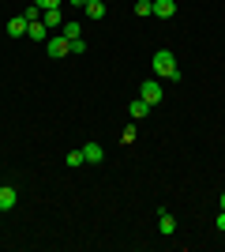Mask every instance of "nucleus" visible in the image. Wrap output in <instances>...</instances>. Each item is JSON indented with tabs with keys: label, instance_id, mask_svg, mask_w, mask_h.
Masks as SVG:
<instances>
[{
	"label": "nucleus",
	"instance_id": "f257e3e1",
	"mask_svg": "<svg viewBox=\"0 0 225 252\" xmlns=\"http://www.w3.org/2000/svg\"><path fill=\"white\" fill-rule=\"evenodd\" d=\"M150 68H154V75H158V79L180 83V68H176V57H173L169 49H158V53H154V57H150Z\"/></svg>",
	"mask_w": 225,
	"mask_h": 252
},
{
	"label": "nucleus",
	"instance_id": "dca6fc26",
	"mask_svg": "<svg viewBox=\"0 0 225 252\" xmlns=\"http://www.w3.org/2000/svg\"><path fill=\"white\" fill-rule=\"evenodd\" d=\"M135 136H139V132H135V125H128L124 132H120V139H124V143H135Z\"/></svg>",
	"mask_w": 225,
	"mask_h": 252
},
{
	"label": "nucleus",
	"instance_id": "423d86ee",
	"mask_svg": "<svg viewBox=\"0 0 225 252\" xmlns=\"http://www.w3.org/2000/svg\"><path fill=\"white\" fill-rule=\"evenodd\" d=\"M150 109H154V105H150V102H143V98H135V102L128 105L131 121H147V117H150Z\"/></svg>",
	"mask_w": 225,
	"mask_h": 252
},
{
	"label": "nucleus",
	"instance_id": "412c9836",
	"mask_svg": "<svg viewBox=\"0 0 225 252\" xmlns=\"http://www.w3.org/2000/svg\"><path fill=\"white\" fill-rule=\"evenodd\" d=\"M68 4H75V8H86V4H90V0H68Z\"/></svg>",
	"mask_w": 225,
	"mask_h": 252
},
{
	"label": "nucleus",
	"instance_id": "4be33fe9",
	"mask_svg": "<svg viewBox=\"0 0 225 252\" xmlns=\"http://www.w3.org/2000/svg\"><path fill=\"white\" fill-rule=\"evenodd\" d=\"M222 207H225V192H222Z\"/></svg>",
	"mask_w": 225,
	"mask_h": 252
},
{
	"label": "nucleus",
	"instance_id": "9b49d317",
	"mask_svg": "<svg viewBox=\"0 0 225 252\" xmlns=\"http://www.w3.org/2000/svg\"><path fill=\"white\" fill-rule=\"evenodd\" d=\"M60 34H64L68 42H75V38H83V27H79V23H72V19H68L64 27H60Z\"/></svg>",
	"mask_w": 225,
	"mask_h": 252
},
{
	"label": "nucleus",
	"instance_id": "6e6552de",
	"mask_svg": "<svg viewBox=\"0 0 225 252\" xmlns=\"http://www.w3.org/2000/svg\"><path fill=\"white\" fill-rule=\"evenodd\" d=\"M15 203H19V192L11 189V185H4V189H0V211H11Z\"/></svg>",
	"mask_w": 225,
	"mask_h": 252
},
{
	"label": "nucleus",
	"instance_id": "a211bd4d",
	"mask_svg": "<svg viewBox=\"0 0 225 252\" xmlns=\"http://www.w3.org/2000/svg\"><path fill=\"white\" fill-rule=\"evenodd\" d=\"M34 4H38L42 11H49V8H60V0H34Z\"/></svg>",
	"mask_w": 225,
	"mask_h": 252
},
{
	"label": "nucleus",
	"instance_id": "6ab92c4d",
	"mask_svg": "<svg viewBox=\"0 0 225 252\" xmlns=\"http://www.w3.org/2000/svg\"><path fill=\"white\" fill-rule=\"evenodd\" d=\"M72 53H79V57L86 53V42H83V38H75V42H72Z\"/></svg>",
	"mask_w": 225,
	"mask_h": 252
},
{
	"label": "nucleus",
	"instance_id": "4468645a",
	"mask_svg": "<svg viewBox=\"0 0 225 252\" xmlns=\"http://www.w3.org/2000/svg\"><path fill=\"white\" fill-rule=\"evenodd\" d=\"M135 15H139V19L154 15V0H135Z\"/></svg>",
	"mask_w": 225,
	"mask_h": 252
},
{
	"label": "nucleus",
	"instance_id": "ddd939ff",
	"mask_svg": "<svg viewBox=\"0 0 225 252\" xmlns=\"http://www.w3.org/2000/svg\"><path fill=\"white\" fill-rule=\"evenodd\" d=\"M86 19H105V4H101V0H90V4H86Z\"/></svg>",
	"mask_w": 225,
	"mask_h": 252
},
{
	"label": "nucleus",
	"instance_id": "0eeeda50",
	"mask_svg": "<svg viewBox=\"0 0 225 252\" xmlns=\"http://www.w3.org/2000/svg\"><path fill=\"white\" fill-rule=\"evenodd\" d=\"M154 15L158 19H173L176 15V0H154Z\"/></svg>",
	"mask_w": 225,
	"mask_h": 252
},
{
	"label": "nucleus",
	"instance_id": "f03ea898",
	"mask_svg": "<svg viewBox=\"0 0 225 252\" xmlns=\"http://www.w3.org/2000/svg\"><path fill=\"white\" fill-rule=\"evenodd\" d=\"M161 94H165V91H161V79H143V87H139V98H143V102L158 105Z\"/></svg>",
	"mask_w": 225,
	"mask_h": 252
},
{
	"label": "nucleus",
	"instance_id": "2eb2a0df",
	"mask_svg": "<svg viewBox=\"0 0 225 252\" xmlns=\"http://www.w3.org/2000/svg\"><path fill=\"white\" fill-rule=\"evenodd\" d=\"M64 162H68L72 169H79V166L86 162V158H83V151H68V158H64Z\"/></svg>",
	"mask_w": 225,
	"mask_h": 252
},
{
	"label": "nucleus",
	"instance_id": "9d476101",
	"mask_svg": "<svg viewBox=\"0 0 225 252\" xmlns=\"http://www.w3.org/2000/svg\"><path fill=\"white\" fill-rule=\"evenodd\" d=\"M26 38H34V42H49V27H45L42 19H34L30 31H26Z\"/></svg>",
	"mask_w": 225,
	"mask_h": 252
},
{
	"label": "nucleus",
	"instance_id": "20e7f679",
	"mask_svg": "<svg viewBox=\"0 0 225 252\" xmlns=\"http://www.w3.org/2000/svg\"><path fill=\"white\" fill-rule=\"evenodd\" d=\"M42 23L49 27V31H60L68 19H64V11H60V8H49V11H42Z\"/></svg>",
	"mask_w": 225,
	"mask_h": 252
},
{
	"label": "nucleus",
	"instance_id": "39448f33",
	"mask_svg": "<svg viewBox=\"0 0 225 252\" xmlns=\"http://www.w3.org/2000/svg\"><path fill=\"white\" fill-rule=\"evenodd\" d=\"M26 31H30V19H26V15H15V19H8V38H23Z\"/></svg>",
	"mask_w": 225,
	"mask_h": 252
},
{
	"label": "nucleus",
	"instance_id": "1a4fd4ad",
	"mask_svg": "<svg viewBox=\"0 0 225 252\" xmlns=\"http://www.w3.org/2000/svg\"><path fill=\"white\" fill-rule=\"evenodd\" d=\"M83 158L90 162V166H98V162L105 158V147H101V143H86V147H83Z\"/></svg>",
	"mask_w": 225,
	"mask_h": 252
},
{
	"label": "nucleus",
	"instance_id": "aec40b11",
	"mask_svg": "<svg viewBox=\"0 0 225 252\" xmlns=\"http://www.w3.org/2000/svg\"><path fill=\"white\" fill-rule=\"evenodd\" d=\"M214 226H218V233H225V207L218 211V219H214Z\"/></svg>",
	"mask_w": 225,
	"mask_h": 252
},
{
	"label": "nucleus",
	"instance_id": "f8f14e48",
	"mask_svg": "<svg viewBox=\"0 0 225 252\" xmlns=\"http://www.w3.org/2000/svg\"><path fill=\"white\" fill-rule=\"evenodd\" d=\"M158 230L161 233H173V230H176V219H173L169 211H161V215H158Z\"/></svg>",
	"mask_w": 225,
	"mask_h": 252
},
{
	"label": "nucleus",
	"instance_id": "f3484780",
	"mask_svg": "<svg viewBox=\"0 0 225 252\" xmlns=\"http://www.w3.org/2000/svg\"><path fill=\"white\" fill-rule=\"evenodd\" d=\"M23 15H26V19H30V23H34V19H42V8H38V4H30V8L23 11Z\"/></svg>",
	"mask_w": 225,
	"mask_h": 252
},
{
	"label": "nucleus",
	"instance_id": "7ed1b4c3",
	"mask_svg": "<svg viewBox=\"0 0 225 252\" xmlns=\"http://www.w3.org/2000/svg\"><path fill=\"white\" fill-rule=\"evenodd\" d=\"M45 49H49V57H68V53H72V42H68L64 34H53V38L45 42Z\"/></svg>",
	"mask_w": 225,
	"mask_h": 252
}]
</instances>
